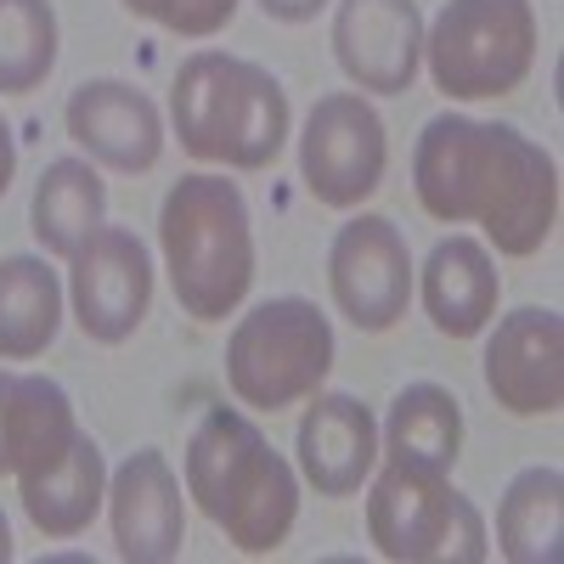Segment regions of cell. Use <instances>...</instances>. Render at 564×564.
I'll return each mask as SVG.
<instances>
[{"instance_id":"cell-6","label":"cell","mask_w":564,"mask_h":564,"mask_svg":"<svg viewBox=\"0 0 564 564\" xmlns=\"http://www.w3.org/2000/svg\"><path fill=\"white\" fill-rule=\"evenodd\" d=\"M334 367V327L311 300H265L226 339V384L243 406L282 412L322 390Z\"/></svg>"},{"instance_id":"cell-19","label":"cell","mask_w":564,"mask_h":564,"mask_svg":"<svg viewBox=\"0 0 564 564\" xmlns=\"http://www.w3.org/2000/svg\"><path fill=\"white\" fill-rule=\"evenodd\" d=\"M497 547L508 564H558L564 553V475L525 468L497 502Z\"/></svg>"},{"instance_id":"cell-21","label":"cell","mask_w":564,"mask_h":564,"mask_svg":"<svg viewBox=\"0 0 564 564\" xmlns=\"http://www.w3.org/2000/svg\"><path fill=\"white\" fill-rule=\"evenodd\" d=\"M74 441H79V423H74L68 390L57 379H40V372H18V384H12V435H7L12 475L18 480L45 475L52 463L68 457Z\"/></svg>"},{"instance_id":"cell-1","label":"cell","mask_w":564,"mask_h":564,"mask_svg":"<svg viewBox=\"0 0 564 564\" xmlns=\"http://www.w3.org/2000/svg\"><path fill=\"white\" fill-rule=\"evenodd\" d=\"M412 193L435 220H475L497 254L525 260L553 238L558 220V170L513 124L435 113L412 148Z\"/></svg>"},{"instance_id":"cell-24","label":"cell","mask_w":564,"mask_h":564,"mask_svg":"<svg viewBox=\"0 0 564 564\" xmlns=\"http://www.w3.org/2000/svg\"><path fill=\"white\" fill-rule=\"evenodd\" d=\"M135 18H148L170 34H186V40H209L231 23L238 0H124Z\"/></svg>"},{"instance_id":"cell-25","label":"cell","mask_w":564,"mask_h":564,"mask_svg":"<svg viewBox=\"0 0 564 564\" xmlns=\"http://www.w3.org/2000/svg\"><path fill=\"white\" fill-rule=\"evenodd\" d=\"M265 7V18H276V23H311L327 0H260Z\"/></svg>"},{"instance_id":"cell-2","label":"cell","mask_w":564,"mask_h":564,"mask_svg":"<svg viewBox=\"0 0 564 564\" xmlns=\"http://www.w3.org/2000/svg\"><path fill=\"white\" fill-rule=\"evenodd\" d=\"M186 497L243 553H276L300 513L294 468L238 406H209L186 441Z\"/></svg>"},{"instance_id":"cell-5","label":"cell","mask_w":564,"mask_h":564,"mask_svg":"<svg viewBox=\"0 0 564 564\" xmlns=\"http://www.w3.org/2000/svg\"><path fill=\"white\" fill-rule=\"evenodd\" d=\"M367 536L395 564H480L486 558V520L468 502L446 468L417 457H384L367 497Z\"/></svg>"},{"instance_id":"cell-22","label":"cell","mask_w":564,"mask_h":564,"mask_svg":"<svg viewBox=\"0 0 564 564\" xmlns=\"http://www.w3.org/2000/svg\"><path fill=\"white\" fill-rule=\"evenodd\" d=\"M457 446H463V406H457L452 390L406 384L390 401V423H384V452L390 457H417V463L452 468Z\"/></svg>"},{"instance_id":"cell-3","label":"cell","mask_w":564,"mask_h":564,"mask_svg":"<svg viewBox=\"0 0 564 564\" xmlns=\"http://www.w3.org/2000/svg\"><path fill=\"white\" fill-rule=\"evenodd\" d=\"M170 119L181 148L204 164L265 170L289 141V90L271 68L231 57V52H193L175 74Z\"/></svg>"},{"instance_id":"cell-12","label":"cell","mask_w":564,"mask_h":564,"mask_svg":"<svg viewBox=\"0 0 564 564\" xmlns=\"http://www.w3.org/2000/svg\"><path fill=\"white\" fill-rule=\"evenodd\" d=\"M339 68L379 97H401L423 63V12L417 0H339L334 12Z\"/></svg>"},{"instance_id":"cell-10","label":"cell","mask_w":564,"mask_h":564,"mask_svg":"<svg viewBox=\"0 0 564 564\" xmlns=\"http://www.w3.org/2000/svg\"><path fill=\"white\" fill-rule=\"evenodd\" d=\"M68 276H74V316L85 339L97 345H124L153 305V260L124 226L90 231V243L74 254Z\"/></svg>"},{"instance_id":"cell-26","label":"cell","mask_w":564,"mask_h":564,"mask_svg":"<svg viewBox=\"0 0 564 564\" xmlns=\"http://www.w3.org/2000/svg\"><path fill=\"white\" fill-rule=\"evenodd\" d=\"M12 384H18V372H0V475H12V452H7V435H12Z\"/></svg>"},{"instance_id":"cell-23","label":"cell","mask_w":564,"mask_h":564,"mask_svg":"<svg viewBox=\"0 0 564 564\" xmlns=\"http://www.w3.org/2000/svg\"><path fill=\"white\" fill-rule=\"evenodd\" d=\"M57 68V12L52 0H0V90L29 97Z\"/></svg>"},{"instance_id":"cell-27","label":"cell","mask_w":564,"mask_h":564,"mask_svg":"<svg viewBox=\"0 0 564 564\" xmlns=\"http://www.w3.org/2000/svg\"><path fill=\"white\" fill-rule=\"evenodd\" d=\"M12 175H18V141H12V124L0 119V198H7Z\"/></svg>"},{"instance_id":"cell-15","label":"cell","mask_w":564,"mask_h":564,"mask_svg":"<svg viewBox=\"0 0 564 564\" xmlns=\"http://www.w3.org/2000/svg\"><path fill=\"white\" fill-rule=\"evenodd\" d=\"M300 468L316 486V497H356L361 480L379 463V417L356 395H322L300 417Z\"/></svg>"},{"instance_id":"cell-9","label":"cell","mask_w":564,"mask_h":564,"mask_svg":"<svg viewBox=\"0 0 564 564\" xmlns=\"http://www.w3.org/2000/svg\"><path fill=\"white\" fill-rule=\"evenodd\" d=\"M327 282H334V305L361 334H390L412 300V254L401 226L390 215L345 220L327 249Z\"/></svg>"},{"instance_id":"cell-18","label":"cell","mask_w":564,"mask_h":564,"mask_svg":"<svg viewBox=\"0 0 564 564\" xmlns=\"http://www.w3.org/2000/svg\"><path fill=\"white\" fill-rule=\"evenodd\" d=\"M102 209H108V186L102 175L90 170L85 159H52L34 181V204H29V226L45 254H63L74 260L90 231L102 226Z\"/></svg>"},{"instance_id":"cell-11","label":"cell","mask_w":564,"mask_h":564,"mask_svg":"<svg viewBox=\"0 0 564 564\" xmlns=\"http://www.w3.org/2000/svg\"><path fill=\"white\" fill-rule=\"evenodd\" d=\"M486 390L513 417H547L564 401V322L558 311L525 305L486 339Z\"/></svg>"},{"instance_id":"cell-14","label":"cell","mask_w":564,"mask_h":564,"mask_svg":"<svg viewBox=\"0 0 564 564\" xmlns=\"http://www.w3.org/2000/svg\"><path fill=\"white\" fill-rule=\"evenodd\" d=\"M63 119H68V135L108 170L141 175V170H153L159 153H164V119H159L153 97L135 90V85H124V79H85V85H74Z\"/></svg>"},{"instance_id":"cell-20","label":"cell","mask_w":564,"mask_h":564,"mask_svg":"<svg viewBox=\"0 0 564 564\" xmlns=\"http://www.w3.org/2000/svg\"><path fill=\"white\" fill-rule=\"evenodd\" d=\"M63 327V282L57 271L12 254L0 260V361H34Z\"/></svg>"},{"instance_id":"cell-16","label":"cell","mask_w":564,"mask_h":564,"mask_svg":"<svg viewBox=\"0 0 564 564\" xmlns=\"http://www.w3.org/2000/svg\"><path fill=\"white\" fill-rule=\"evenodd\" d=\"M497 294H502L497 260L475 238H441L423 260V311L446 339H475L497 316Z\"/></svg>"},{"instance_id":"cell-7","label":"cell","mask_w":564,"mask_h":564,"mask_svg":"<svg viewBox=\"0 0 564 564\" xmlns=\"http://www.w3.org/2000/svg\"><path fill=\"white\" fill-rule=\"evenodd\" d=\"M423 57L435 85L457 102L508 97L536 63L531 0H446L435 29L423 34Z\"/></svg>"},{"instance_id":"cell-17","label":"cell","mask_w":564,"mask_h":564,"mask_svg":"<svg viewBox=\"0 0 564 564\" xmlns=\"http://www.w3.org/2000/svg\"><path fill=\"white\" fill-rule=\"evenodd\" d=\"M23 486V508L40 536H79L90 520H97V508L108 497V463H102V446L79 430V441L68 446L63 463H52L45 475L34 480H18Z\"/></svg>"},{"instance_id":"cell-13","label":"cell","mask_w":564,"mask_h":564,"mask_svg":"<svg viewBox=\"0 0 564 564\" xmlns=\"http://www.w3.org/2000/svg\"><path fill=\"white\" fill-rule=\"evenodd\" d=\"M108 513H113V542L119 558L130 564H170L186 542V502L181 480L164 463L159 446H141L119 463L108 486Z\"/></svg>"},{"instance_id":"cell-28","label":"cell","mask_w":564,"mask_h":564,"mask_svg":"<svg viewBox=\"0 0 564 564\" xmlns=\"http://www.w3.org/2000/svg\"><path fill=\"white\" fill-rule=\"evenodd\" d=\"M12 558V525H7V513H0V564Z\"/></svg>"},{"instance_id":"cell-4","label":"cell","mask_w":564,"mask_h":564,"mask_svg":"<svg viewBox=\"0 0 564 564\" xmlns=\"http://www.w3.org/2000/svg\"><path fill=\"white\" fill-rule=\"evenodd\" d=\"M159 243L175 300L198 322H226L254 282V231L238 181L181 175L159 209Z\"/></svg>"},{"instance_id":"cell-8","label":"cell","mask_w":564,"mask_h":564,"mask_svg":"<svg viewBox=\"0 0 564 564\" xmlns=\"http://www.w3.org/2000/svg\"><path fill=\"white\" fill-rule=\"evenodd\" d=\"M384 159H390L384 119L372 113L361 90H327V97H316L305 135H300V175L316 204L356 209L361 198L379 193Z\"/></svg>"}]
</instances>
